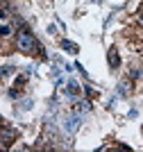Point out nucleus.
<instances>
[{
  "label": "nucleus",
  "instance_id": "7",
  "mask_svg": "<svg viewBox=\"0 0 143 152\" xmlns=\"http://www.w3.org/2000/svg\"><path fill=\"white\" fill-rule=\"evenodd\" d=\"M0 18H2V20L9 18V12H7V9H2V7H0Z\"/></svg>",
  "mask_w": 143,
  "mask_h": 152
},
{
  "label": "nucleus",
  "instance_id": "2",
  "mask_svg": "<svg viewBox=\"0 0 143 152\" xmlns=\"http://www.w3.org/2000/svg\"><path fill=\"white\" fill-rule=\"evenodd\" d=\"M18 139V132L16 129H12V127H5L2 132H0V148L2 150H7V148H12V143Z\"/></svg>",
  "mask_w": 143,
  "mask_h": 152
},
{
  "label": "nucleus",
  "instance_id": "4",
  "mask_svg": "<svg viewBox=\"0 0 143 152\" xmlns=\"http://www.w3.org/2000/svg\"><path fill=\"white\" fill-rule=\"evenodd\" d=\"M62 48H64V50H68V52H77V45L70 43V41H62Z\"/></svg>",
  "mask_w": 143,
  "mask_h": 152
},
{
  "label": "nucleus",
  "instance_id": "1",
  "mask_svg": "<svg viewBox=\"0 0 143 152\" xmlns=\"http://www.w3.org/2000/svg\"><path fill=\"white\" fill-rule=\"evenodd\" d=\"M16 43H18V48L23 52H34V55L43 52V48H41L39 41L34 39V34H32L30 30H25V27H21V30H18V34H16Z\"/></svg>",
  "mask_w": 143,
  "mask_h": 152
},
{
  "label": "nucleus",
  "instance_id": "3",
  "mask_svg": "<svg viewBox=\"0 0 143 152\" xmlns=\"http://www.w3.org/2000/svg\"><path fill=\"white\" fill-rule=\"evenodd\" d=\"M107 59H109V66H111V68H118L120 57H118V50H116V48H109V55H107Z\"/></svg>",
  "mask_w": 143,
  "mask_h": 152
},
{
  "label": "nucleus",
  "instance_id": "8",
  "mask_svg": "<svg viewBox=\"0 0 143 152\" xmlns=\"http://www.w3.org/2000/svg\"><path fill=\"white\" fill-rule=\"evenodd\" d=\"M136 23H139V25H143V12L136 14Z\"/></svg>",
  "mask_w": 143,
  "mask_h": 152
},
{
  "label": "nucleus",
  "instance_id": "6",
  "mask_svg": "<svg viewBox=\"0 0 143 152\" xmlns=\"http://www.w3.org/2000/svg\"><path fill=\"white\" fill-rule=\"evenodd\" d=\"M9 34H12V27H0V37H9Z\"/></svg>",
  "mask_w": 143,
  "mask_h": 152
},
{
  "label": "nucleus",
  "instance_id": "9",
  "mask_svg": "<svg viewBox=\"0 0 143 152\" xmlns=\"http://www.w3.org/2000/svg\"><path fill=\"white\" fill-rule=\"evenodd\" d=\"M0 125H2V118H0Z\"/></svg>",
  "mask_w": 143,
  "mask_h": 152
},
{
  "label": "nucleus",
  "instance_id": "5",
  "mask_svg": "<svg viewBox=\"0 0 143 152\" xmlns=\"http://www.w3.org/2000/svg\"><path fill=\"white\" fill-rule=\"evenodd\" d=\"M68 93H70V95H77V93H80V86L70 82V84H68Z\"/></svg>",
  "mask_w": 143,
  "mask_h": 152
}]
</instances>
